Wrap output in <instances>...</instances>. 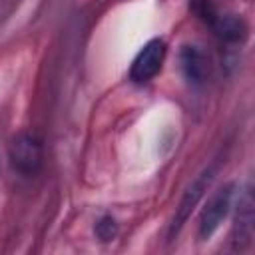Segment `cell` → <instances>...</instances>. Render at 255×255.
I'll list each match as a JSON object with an SVG mask.
<instances>
[{
  "label": "cell",
  "mask_w": 255,
  "mask_h": 255,
  "mask_svg": "<svg viewBox=\"0 0 255 255\" xmlns=\"http://www.w3.org/2000/svg\"><path fill=\"white\" fill-rule=\"evenodd\" d=\"M253 195H251V189L247 187L239 199V205H237V215H235V225H233V243L243 249L245 245L251 243V237H253Z\"/></svg>",
  "instance_id": "5b68a950"
},
{
  "label": "cell",
  "mask_w": 255,
  "mask_h": 255,
  "mask_svg": "<svg viewBox=\"0 0 255 255\" xmlns=\"http://www.w3.org/2000/svg\"><path fill=\"white\" fill-rule=\"evenodd\" d=\"M96 235L100 241H112L118 235V223L112 217H102L96 223Z\"/></svg>",
  "instance_id": "ba28073f"
},
{
  "label": "cell",
  "mask_w": 255,
  "mask_h": 255,
  "mask_svg": "<svg viewBox=\"0 0 255 255\" xmlns=\"http://www.w3.org/2000/svg\"><path fill=\"white\" fill-rule=\"evenodd\" d=\"M211 28L215 36L225 44H237L243 42L247 36V26L239 16L233 14H217V18L211 22Z\"/></svg>",
  "instance_id": "8992f818"
},
{
  "label": "cell",
  "mask_w": 255,
  "mask_h": 255,
  "mask_svg": "<svg viewBox=\"0 0 255 255\" xmlns=\"http://www.w3.org/2000/svg\"><path fill=\"white\" fill-rule=\"evenodd\" d=\"M181 70L191 84H201L207 76V58L197 46H183L179 54Z\"/></svg>",
  "instance_id": "52a82bcc"
},
{
  "label": "cell",
  "mask_w": 255,
  "mask_h": 255,
  "mask_svg": "<svg viewBox=\"0 0 255 255\" xmlns=\"http://www.w3.org/2000/svg\"><path fill=\"white\" fill-rule=\"evenodd\" d=\"M231 201H233V185H225L217 189L207 199L199 215V237L201 239H207L217 231V227L221 225V221L227 217L231 209Z\"/></svg>",
  "instance_id": "7a4b0ae2"
},
{
  "label": "cell",
  "mask_w": 255,
  "mask_h": 255,
  "mask_svg": "<svg viewBox=\"0 0 255 255\" xmlns=\"http://www.w3.org/2000/svg\"><path fill=\"white\" fill-rule=\"evenodd\" d=\"M165 58V44L159 38L149 40L133 58L131 68H129V80L135 84H145L151 78H155V74L161 70Z\"/></svg>",
  "instance_id": "3957f363"
},
{
  "label": "cell",
  "mask_w": 255,
  "mask_h": 255,
  "mask_svg": "<svg viewBox=\"0 0 255 255\" xmlns=\"http://www.w3.org/2000/svg\"><path fill=\"white\" fill-rule=\"evenodd\" d=\"M42 141L28 131H22L12 137L8 147V159L16 173L32 177L42 167Z\"/></svg>",
  "instance_id": "6da1fadb"
},
{
  "label": "cell",
  "mask_w": 255,
  "mask_h": 255,
  "mask_svg": "<svg viewBox=\"0 0 255 255\" xmlns=\"http://www.w3.org/2000/svg\"><path fill=\"white\" fill-rule=\"evenodd\" d=\"M211 179H213V167H209L201 175H197V179L187 187V191L183 193V197L179 201V207H177V211L173 215V221H171V227H169V235H175L183 227V223L187 221V217L193 211V207L199 203V199H201L203 191L207 189V185L211 183Z\"/></svg>",
  "instance_id": "277c9868"
}]
</instances>
